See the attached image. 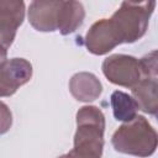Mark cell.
<instances>
[{
    "label": "cell",
    "mask_w": 158,
    "mask_h": 158,
    "mask_svg": "<svg viewBox=\"0 0 158 158\" xmlns=\"http://www.w3.org/2000/svg\"><path fill=\"white\" fill-rule=\"evenodd\" d=\"M157 89V77H142V79L132 88V98L136 100L138 109L153 116L157 115L158 110Z\"/></svg>",
    "instance_id": "30bf717a"
},
{
    "label": "cell",
    "mask_w": 158,
    "mask_h": 158,
    "mask_svg": "<svg viewBox=\"0 0 158 158\" xmlns=\"http://www.w3.org/2000/svg\"><path fill=\"white\" fill-rule=\"evenodd\" d=\"M105 116L94 105H86L77 112L74 147L69 153L74 158H101L104 148Z\"/></svg>",
    "instance_id": "6da1fadb"
},
{
    "label": "cell",
    "mask_w": 158,
    "mask_h": 158,
    "mask_svg": "<svg viewBox=\"0 0 158 158\" xmlns=\"http://www.w3.org/2000/svg\"><path fill=\"white\" fill-rule=\"evenodd\" d=\"M7 60V49L0 44V67Z\"/></svg>",
    "instance_id": "5bb4252c"
},
{
    "label": "cell",
    "mask_w": 158,
    "mask_h": 158,
    "mask_svg": "<svg viewBox=\"0 0 158 158\" xmlns=\"http://www.w3.org/2000/svg\"><path fill=\"white\" fill-rule=\"evenodd\" d=\"M111 143L115 151L135 157H149L157 149V132L148 120L137 115L133 120L123 122L112 135Z\"/></svg>",
    "instance_id": "7a4b0ae2"
},
{
    "label": "cell",
    "mask_w": 158,
    "mask_h": 158,
    "mask_svg": "<svg viewBox=\"0 0 158 158\" xmlns=\"http://www.w3.org/2000/svg\"><path fill=\"white\" fill-rule=\"evenodd\" d=\"M110 102L114 116L117 121L128 122L137 116V111L139 110L136 100L121 90H116L111 94Z\"/></svg>",
    "instance_id": "7c38bea8"
},
{
    "label": "cell",
    "mask_w": 158,
    "mask_h": 158,
    "mask_svg": "<svg viewBox=\"0 0 158 158\" xmlns=\"http://www.w3.org/2000/svg\"><path fill=\"white\" fill-rule=\"evenodd\" d=\"M85 17V10L79 1H60L58 12L57 31L65 36L73 33L78 27L83 25Z\"/></svg>",
    "instance_id": "8fae6325"
},
{
    "label": "cell",
    "mask_w": 158,
    "mask_h": 158,
    "mask_svg": "<svg viewBox=\"0 0 158 158\" xmlns=\"http://www.w3.org/2000/svg\"><path fill=\"white\" fill-rule=\"evenodd\" d=\"M156 1H122L121 6L110 17L120 43H133L143 37Z\"/></svg>",
    "instance_id": "3957f363"
},
{
    "label": "cell",
    "mask_w": 158,
    "mask_h": 158,
    "mask_svg": "<svg viewBox=\"0 0 158 158\" xmlns=\"http://www.w3.org/2000/svg\"><path fill=\"white\" fill-rule=\"evenodd\" d=\"M32 78V64L25 58L7 59L0 67V98L14 95Z\"/></svg>",
    "instance_id": "5b68a950"
},
{
    "label": "cell",
    "mask_w": 158,
    "mask_h": 158,
    "mask_svg": "<svg viewBox=\"0 0 158 158\" xmlns=\"http://www.w3.org/2000/svg\"><path fill=\"white\" fill-rule=\"evenodd\" d=\"M69 91L78 101L90 102L101 95L102 85L95 74L80 72L74 74L69 80Z\"/></svg>",
    "instance_id": "9c48e42d"
},
{
    "label": "cell",
    "mask_w": 158,
    "mask_h": 158,
    "mask_svg": "<svg viewBox=\"0 0 158 158\" xmlns=\"http://www.w3.org/2000/svg\"><path fill=\"white\" fill-rule=\"evenodd\" d=\"M101 68L106 79L115 85L132 89L142 79L139 60L128 54L109 56L104 59Z\"/></svg>",
    "instance_id": "277c9868"
},
{
    "label": "cell",
    "mask_w": 158,
    "mask_h": 158,
    "mask_svg": "<svg viewBox=\"0 0 158 158\" xmlns=\"http://www.w3.org/2000/svg\"><path fill=\"white\" fill-rule=\"evenodd\" d=\"M88 51L96 56H102L121 44L110 19H101L94 22L85 35Z\"/></svg>",
    "instance_id": "52a82bcc"
},
{
    "label": "cell",
    "mask_w": 158,
    "mask_h": 158,
    "mask_svg": "<svg viewBox=\"0 0 158 158\" xmlns=\"http://www.w3.org/2000/svg\"><path fill=\"white\" fill-rule=\"evenodd\" d=\"M59 1L48 0H36L28 6V21L31 26L41 32H53L57 31Z\"/></svg>",
    "instance_id": "ba28073f"
},
{
    "label": "cell",
    "mask_w": 158,
    "mask_h": 158,
    "mask_svg": "<svg viewBox=\"0 0 158 158\" xmlns=\"http://www.w3.org/2000/svg\"><path fill=\"white\" fill-rule=\"evenodd\" d=\"M12 125V114L9 106L0 101V135L6 133Z\"/></svg>",
    "instance_id": "4fadbf2b"
},
{
    "label": "cell",
    "mask_w": 158,
    "mask_h": 158,
    "mask_svg": "<svg viewBox=\"0 0 158 158\" xmlns=\"http://www.w3.org/2000/svg\"><path fill=\"white\" fill-rule=\"evenodd\" d=\"M25 19V2L21 0H0V44L6 49L12 44L17 28Z\"/></svg>",
    "instance_id": "8992f818"
},
{
    "label": "cell",
    "mask_w": 158,
    "mask_h": 158,
    "mask_svg": "<svg viewBox=\"0 0 158 158\" xmlns=\"http://www.w3.org/2000/svg\"><path fill=\"white\" fill-rule=\"evenodd\" d=\"M58 158H74V157L68 152V153H65V154H63V156H60V157H58Z\"/></svg>",
    "instance_id": "9a60e30c"
}]
</instances>
